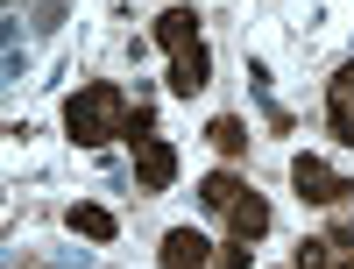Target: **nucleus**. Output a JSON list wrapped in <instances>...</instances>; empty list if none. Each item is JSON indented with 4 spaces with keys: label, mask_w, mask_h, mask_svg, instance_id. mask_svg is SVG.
Returning a JSON list of instances; mask_svg holds the SVG:
<instances>
[{
    "label": "nucleus",
    "mask_w": 354,
    "mask_h": 269,
    "mask_svg": "<svg viewBox=\"0 0 354 269\" xmlns=\"http://www.w3.org/2000/svg\"><path fill=\"white\" fill-rule=\"evenodd\" d=\"M128 121H135V106H128V93L121 85H78V93L64 100V135L78 142V149H100V142H113V135H128Z\"/></svg>",
    "instance_id": "obj_1"
},
{
    "label": "nucleus",
    "mask_w": 354,
    "mask_h": 269,
    "mask_svg": "<svg viewBox=\"0 0 354 269\" xmlns=\"http://www.w3.org/2000/svg\"><path fill=\"white\" fill-rule=\"evenodd\" d=\"M290 185H298V198H312V205H347V192H354L326 156H298L290 163Z\"/></svg>",
    "instance_id": "obj_2"
},
{
    "label": "nucleus",
    "mask_w": 354,
    "mask_h": 269,
    "mask_svg": "<svg viewBox=\"0 0 354 269\" xmlns=\"http://www.w3.org/2000/svg\"><path fill=\"white\" fill-rule=\"evenodd\" d=\"M135 185H142V192H170V185H177V149H170L163 135H142V142H135Z\"/></svg>",
    "instance_id": "obj_3"
},
{
    "label": "nucleus",
    "mask_w": 354,
    "mask_h": 269,
    "mask_svg": "<svg viewBox=\"0 0 354 269\" xmlns=\"http://www.w3.org/2000/svg\"><path fill=\"white\" fill-rule=\"evenodd\" d=\"M163 269H213V241L198 227H170L163 234Z\"/></svg>",
    "instance_id": "obj_4"
},
{
    "label": "nucleus",
    "mask_w": 354,
    "mask_h": 269,
    "mask_svg": "<svg viewBox=\"0 0 354 269\" xmlns=\"http://www.w3.org/2000/svg\"><path fill=\"white\" fill-rule=\"evenodd\" d=\"M205 78H213V50H205V43H192V50L170 57V93H177V100H192Z\"/></svg>",
    "instance_id": "obj_5"
},
{
    "label": "nucleus",
    "mask_w": 354,
    "mask_h": 269,
    "mask_svg": "<svg viewBox=\"0 0 354 269\" xmlns=\"http://www.w3.org/2000/svg\"><path fill=\"white\" fill-rule=\"evenodd\" d=\"M326 121H333V135L354 149V64H340L333 85H326Z\"/></svg>",
    "instance_id": "obj_6"
},
{
    "label": "nucleus",
    "mask_w": 354,
    "mask_h": 269,
    "mask_svg": "<svg viewBox=\"0 0 354 269\" xmlns=\"http://www.w3.org/2000/svg\"><path fill=\"white\" fill-rule=\"evenodd\" d=\"M227 227H234V241H262V234H270V198H262V192H241V205L227 213Z\"/></svg>",
    "instance_id": "obj_7"
},
{
    "label": "nucleus",
    "mask_w": 354,
    "mask_h": 269,
    "mask_svg": "<svg viewBox=\"0 0 354 269\" xmlns=\"http://www.w3.org/2000/svg\"><path fill=\"white\" fill-rule=\"evenodd\" d=\"M156 43H163L170 57L192 50V43H198V15H192V8H163V15H156Z\"/></svg>",
    "instance_id": "obj_8"
},
{
    "label": "nucleus",
    "mask_w": 354,
    "mask_h": 269,
    "mask_svg": "<svg viewBox=\"0 0 354 269\" xmlns=\"http://www.w3.org/2000/svg\"><path fill=\"white\" fill-rule=\"evenodd\" d=\"M241 177H234V170H213V177H205V185H198V198H205V213H234V205H241Z\"/></svg>",
    "instance_id": "obj_9"
},
{
    "label": "nucleus",
    "mask_w": 354,
    "mask_h": 269,
    "mask_svg": "<svg viewBox=\"0 0 354 269\" xmlns=\"http://www.w3.org/2000/svg\"><path fill=\"white\" fill-rule=\"evenodd\" d=\"M71 234H85V241H113L121 227H113L106 205H71Z\"/></svg>",
    "instance_id": "obj_10"
},
{
    "label": "nucleus",
    "mask_w": 354,
    "mask_h": 269,
    "mask_svg": "<svg viewBox=\"0 0 354 269\" xmlns=\"http://www.w3.org/2000/svg\"><path fill=\"white\" fill-rule=\"evenodd\" d=\"M205 142H213V149H220V156H241V149H248V128H241V121H234V113H220V121H213V128H205Z\"/></svg>",
    "instance_id": "obj_11"
},
{
    "label": "nucleus",
    "mask_w": 354,
    "mask_h": 269,
    "mask_svg": "<svg viewBox=\"0 0 354 269\" xmlns=\"http://www.w3.org/2000/svg\"><path fill=\"white\" fill-rule=\"evenodd\" d=\"M290 269H333V241H298Z\"/></svg>",
    "instance_id": "obj_12"
},
{
    "label": "nucleus",
    "mask_w": 354,
    "mask_h": 269,
    "mask_svg": "<svg viewBox=\"0 0 354 269\" xmlns=\"http://www.w3.org/2000/svg\"><path fill=\"white\" fill-rule=\"evenodd\" d=\"M220 269H255V241H227L220 248Z\"/></svg>",
    "instance_id": "obj_13"
},
{
    "label": "nucleus",
    "mask_w": 354,
    "mask_h": 269,
    "mask_svg": "<svg viewBox=\"0 0 354 269\" xmlns=\"http://www.w3.org/2000/svg\"><path fill=\"white\" fill-rule=\"evenodd\" d=\"M333 269H354V255H333Z\"/></svg>",
    "instance_id": "obj_14"
}]
</instances>
